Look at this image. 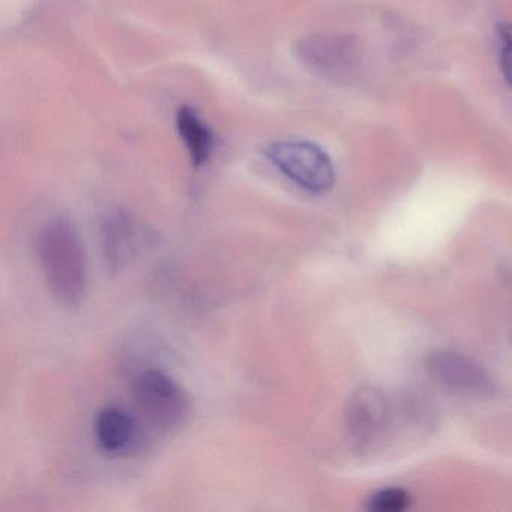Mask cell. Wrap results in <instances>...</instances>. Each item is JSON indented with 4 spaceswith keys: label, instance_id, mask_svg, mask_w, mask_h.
<instances>
[{
    "label": "cell",
    "instance_id": "6da1fadb",
    "mask_svg": "<svg viewBox=\"0 0 512 512\" xmlns=\"http://www.w3.org/2000/svg\"><path fill=\"white\" fill-rule=\"evenodd\" d=\"M37 251L53 296L68 307L79 304L88 283V260L76 229L65 220L52 221L41 230Z\"/></svg>",
    "mask_w": 512,
    "mask_h": 512
},
{
    "label": "cell",
    "instance_id": "7a4b0ae2",
    "mask_svg": "<svg viewBox=\"0 0 512 512\" xmlns=\"http://www.w3.org/2000/svg\"><path fill=\"white\" fill-rule=\"evenodd\" d=\"M295 56L314 76L344 83L361 67L362 46L352 35L311 34L296 43Z\"/></svg>",
    "mask_w": 512,
    "mask_h": 512
},
{
    "label": "cell",
    "instance_id": "3957f363",
    "mask_svg": "<svg viewBox=\"0 0 512 512\" xmlns=\"http://www.w3.org/2000/svg\"><path fill=\"white\" fill-rule=\"evenodd\" d=\"M268 160L308 193L323 194L334 187L335 170L320 146L305 140H280L266 148Z\"/></svg>",
    "mask_w": 512,
    "mask_h": 512
},
{
    "label": "cell",
    "instance_id": "277c9868",
    "mask_svg": "<svg viewBox=\"0 0 512 512\" xmlns=\"http://www.w3.org/2000/svg\"><path fill=\"white\" fill-rule=\"evenodd\" d=\"M133 398L140 416L158 430H170L187 416L190 401L175 379L149 368L134 379Z\"/></svg>",
    "mask_w": 512,
    "mask_h": 512
},
{
    "label": "cell",
    "instance_id": "5b68a950",
    "mask_svg": "<svg viewBox=\"0 0 512 512\" xmlns=\"http://www.w3.org/2000/svg\"><path fill=\"white\" fill-rule=\"evenodd\" d=\"M151 233L128 212H109L101 226L104 257L110 271L127 268L151 244Z\"/></svg>",
    "mask_w": 512,
    "mask_h": 512
},
{
    "label": "cell",
    "instance_id": "8992f818",
    "mask_svg": "<svg viewBox=\"0 0 512 512\" xmlns=\"http://www.w3.org/2000/svg\"><path fill=\"white\" fill-rule=\"evenodd\" d=\"M428 368L437 383L457 394L487 397L496 389L488 371L461 353L440 350L431 355Z\"/></svg>",
    "mask_w": 512,
    "mask_h": 512
},
{
    "label": "cell",
    "instance_id": "52a82bcc",
    "mask_svg": "<svg viewBox=\"0 0 512 512\" xmlns=\"http://www.w3.org/2000/svg\"><path fill=\"white\" fill-rule=\"evenodd\" d=\"M347 430L355 442L368 445L382 436L391 422V406L379 389L362 386L353 392L346 407Z\"/></svg>",
    "mask_w": 512,
    "mask_h": 512
},
{
    "label": "cell",
    "instance_id": "ba28073f",
    "mask_svg": "<svg viewBox=\"0 0 512 512\" xmlns=\"http://www.w3.org/2000/svg\"><path fill=\"white\" fill-rule=\"evenodd\" d=\"M95 439L104 452L119 455L130 451L139 440V424L127 410L107 406L95 418Z\"/></svg>",
    "mask_w": 512,
    "mask_h": 512
},
{
    "label": "cell",
    "instance_id": "9c48e42d",
    "mask_svg": "<svg viewBox=\"0 0 512 512\" xmlns=\"http://www.w3.org/2000/svg\"><path fill=\"white\" fill-rule=\"evenodd\" d=\"M176 128L190 154L191 163L197 167L208 163L214 152L215 139L211 128L200 118L199 113L193 107H181L176 115Z\"/></svg>",
    "mask_w": 512,
    "mask_h": 512
},
{
    "label": "cell",
    "instance_id": "30bf717a",
    "mask_svg": "<svg viewBox=\"0 0 512 512\" xmlns=\"http://www.w3.org/2000/svg\"><path fill=\"white\" fill-rule=\"evenodd\" d=\"M412 503V497L400 487H388L376 491L368 500V509L374 512L406 511Z\"/></svg>",
    "mask_w": 512,
    "mask_h": 512
},
{
    "label": "cell",
    "instance_id": "8fae6325",
    "mask_svg": "<svg viewBox=\"0 0 512 512\" xmlns=\"http://www.w3.org/2000/svg\"><path fill=\"white\" fill-rule=\"evenodd\" d=\"M499 37V64L503 79L512 88V23H503L497 28Z\"/></svg>",
    "mask_w": 512,
    "mask_h": 512
}]
</instances>
